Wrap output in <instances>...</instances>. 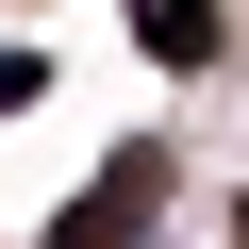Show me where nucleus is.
Listing matches in <instances>:
<instances>
[{"label":"nucleus","mask_w":249,"mask_h":249,"mask_svg":"<svg viewBox=\"0 0 249 249\" xmlns=\"http://www.w3.org/2000/svg\"><path fill=\"white\" fill-rule=\"evenodd\" d=\"M150 199H166V166H150V150H116V166H100V183H83L67 216H50L34 249H116V232H133V216H150Z\"/></svg>","instance_id":"nucleus-1"},{"label":"nucleus","mask_w":249,"mask_h":249,"mask_svg":"<svg viewBox=\"0 0 249 249\" xmlns=\"http://www.w3.org/2000/svg\"><path fill=\"white\" fill-rule=\"evenodd\" d=\"M133 34H150L166 67H199V50H216V0H133Z\"/></svg>","instance_id":"nucleus-2"},{"label":"nucleus","mask_w":249,"mask_h":249,"mask_svg":"<svg viewBox=\"0 0 249 249\" xmlns=\"http://www.w3.org/2000/svg\"><path fill=\"white\" fill-rule=\"evenodd\" d=\"M232 249H249V216H232Z\"/></svg>","instance_id":"nucleus-3"}]
</instances>
